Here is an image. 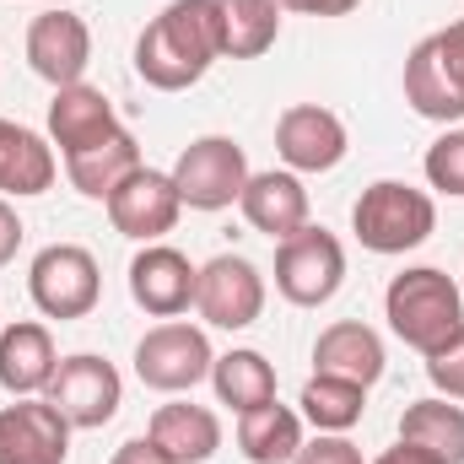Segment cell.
<instances>
[{
	"label": "cell",
	"instance_id": "6da1fadb",
	"mask_svg": "<svg viewBox=\"0 0 464 464\" xmlns=\"http://www.w3.org/2000/svg\"><path fill=\"white\" fill-rule=\"evenodd\" d=\"M222 60V11L217 0H173L135 38V76L157 92L195 87Z\"/></svg>",
	"mask_w": 464,
	"mask_h": 464
},
{
	"label": "cell",
	"instance_id": "7a4b0ae2",
	"mask_svg": "<svg viewBox=\"0 0 464 464\" xmlns=\"http://www.w3.org/2000/svg\"><path fill=\"white\" fill-rule=\"evenodd\" d=\"M383 319H389V330L411 351L432 356V351H443L464 330V292L454 286V276L438 270V265L400 270L389 281V292H383Z\"/></svg>",
	"mask_w": 464,
	"mask_h": 464
},
{
	"label": "cell",
	"instance_id": "3957f363",
	"mask_svg": "<svg viewBox=\"0 0 464 464\" xmlns=\"http://www.w3.org/2000/svg\"><path fill=\"white\" fill-rule=\"evenodd\" d=\"M351 232L362 248L372 254H411L438 232V206L427 189L400 184V179H378L362 189V200L351 206Z\"/></svg>",
	"mask_w": 464,
	"mask_h": 464
},
{
	"label": "cell",
	"instance_id": "277c9868",
	"mask_svg": "<svg viewBox=\"0 0 464 464\" xmlns=\"http://www.w3.org/2000/svg\"><path fill=\"white\" fill-rule=\"evenodd\" d=\"M405 103L432 124L464 119V22L421 38L405 60Z\"/></svg>",
	"mask_w": 464,
	"mask_h": 464
},
{
	"label": "cell",
	"instance_id": "5b68a950",
	"mask_svg": "<svg viewBox=\"0 0 464 464\" xmlns=\"http://www.w3.org/2000/svg\"><path fill=\"white\" fill-rule=\"evenodd\" d=\"M346 286V248L324 227H297L276 243V292L292 308H324Z\"/></svg>",
	"mask_w": 464,
	"mask_h": 464
},
{
	"label": "cell",
	"instance_id": "8992f818",
	"mask_svg": "<svg viewBox=\"0 0 464 464\" xmlns=\"http://www.w3.org/2000/svg\"><path fill=\"white\" fill-rule=\"evenodd\" d=\"M27 292L44 319H87L103 297V270L82 243H49L27 265Z\"/></svg>",
	"mask_w": 464,
	"mask_h": 464
},
{
	"label": "cell",
	"instance_id": "52a82bcc",
	"mask_svg": "<svg viewBox=\"0 0 464 464\" xmlns=\"http://www.w3.org/2000/svg\"><path fill=\"white\" fill-rule=\"evenodd\" d=\"M248 151L232 135H200L173 162V189L189 211H227L248 184Z\"/></svg>",
	"mask_w": 464,
	"mask_h": 464
},
{
	"label": "cell",
	"instance_id": "ba28073f",
	"mask_svg": "<svg viewBox=\"0 0 464 464\" xmlns=\"http://www.w3.org/2000/svg\"><path fill=\"white\" fill-rule=\"evenodd\" d=\"M44 400L82 432H98L119 416V400H124V378L109 356H92V351H76L54 367Z\"/></svg>",
	"mask_w": 464,
	"mask_h": 464
},
{
	"label": "cell",
	"instance_id": "9c48e42d",
	"mask_svg": "<svg viewBox=\"0 0 464 464\" xmlns=\"http://www.w3.org/2000/svg\"><path fill=\"white\" fill-rule=\"evenodd\" d=\"M211 362H217V351L206 341V330H195L184 319H168V324H157V330L140 335V346H135V378L146 389H157V394H184L200 378H211Z\"/></svg>",
	"mask_w": 464,
	"mask_h": 464
},
{
	"label": "cell",
	"instance_id": "30bf717a",
	"mask_svg": "<svg viewBox=\"0 0 464 464\" xmlns=\"http://www.w3.org/2000/svg\"><path fill=\"white\" fill-rule=\"evenodd\" d=\"M195 308L217 330H248L265 314V276H259V265L243 259V254H217L211 265H200Z\"/></svg>",
	"mask_w": 464,
	"mask_h": 464
},
{
	"label": "cell",
	"instance_id": "8fae6325",
	"mask_svg": "<svg viewBox=\"0 0 464 464\" xmlns=\"http://www.w3.org/2000/svg\"><path fill=\"white\" fill-rule=\"evenodd\" d=\"M103 206L119 237H135V243H162V232L179 227V211H184L173 173H157V168H135Z\"/></svg>",
	"mask_w": 464,
	"mask_h": 464
},
{
	"label": "cell",
	"instance_id": "7c38bea8",
	"mask_svg": "<svg viewBox=\"0 0 464 464\" xmlns=\"http://www.w3.org/2000/svg\"><path fill=\"white\" fill-rule=\"evenodd\" d=\"M27 65L49 87H76L92 65V27L82 11H38L27 27Z\"/></svg>",
	"mask_w": 464,
	"mask_h": 464
},
{
	"label": "cell",
	"instance_id": "4fadbf2b",
	"mask_svg": "<svg viewBox=\"0 0 464 464\" xmlns=\"http://www.w3.org/2000/svg\"><path fill=\"white\" fill-rule=\"evenodd\" d=\"M71 432L76 427L38 394L0 405V464H65Z\"/></svg>",
	"mask_w": 464,
	"mask_h": 464
},
{
	"label": "cell",
	"instance_id": "5bb4252c",
	"mask_svg": "<svg viewBox=\"0 0 464 464\" xmlns=\"http://www.w3.org/2000/svg\"><path fill=\"white\" fill-rule=\"evenodd\" d=\"M276 151H281V162L292 173H330V168L346 162L351 140L341 114H330L319 103H292L276 119Z\"/></svg>",
	"mask_w": 464,
	"mask_h": 464
},
{
	"label": "cell",
	"instance_id": "9a60e30c",
	"mask_svg": "<svg viewBox=\"0 0 464 464\" xmlns=\"http://www.w3.org/2000/svg\"><path fill=\"white\" fill-rule=\"evenodd\" d=\"M195 286H200V270L189 265V254L168 243H146L130 259V297L151 319H179L184 308H195Z\"/></svg>",
	"mask_w": 464,
	"mask_h": 464
},
{
	"label": "cell",
	"instance_id": "2e32d148",
	"mask_svg": "<svg viewBox=\"0 0 464 464\" xmlns=\"http://www.w3.org/2000/svg\"><path fill=\"white\" fill-rule=\"evenodd\" d=\"M119 130H124V124H119L114 103L103 98V87H87V82L54 87V103H49V140L60 146V157H76V151H87V146H103Z\"/></svg>",
	"mask_w": 464,
	"mask_h": 464
},
{
	"label": "cell",
	"instance_id": "e0dca14e",
	"mask_svg": "<svg viewBox=\"0 0 464 464\" xmlns=\"http://www.w3.org/2000/svg\"><path fill=\"white\" fill-rule=\"evenodd\" d=\"M248 227L265 232L270 243L292 237L297 227H308V189L292 168H270V173H248L243 195H237Z\"/></svg>",
	"mask_w": 464,
	"mask_h": 464
},
{
	"label": "cell",
	"instance_id": "ac0fdd59",
	"mask_svg": "<svg viewBox=\"0 0 464 464\" xmlns=\"http://www.w3.org/2000/svg\"><path fill=\"white\" fill-rule=\"evenodd\" d=\"M60 356H54V335L33 319H16L0 330V389L16 400H33L49 389Z\"/></svg>",
	"mask_w": 464,
	"mask_h": 464
},
{
	"label": "cell",
	"instance_id": "d6986e66",
	"mask_svg": "<svg viewBox=\"0 0 464 464\" xmlns=\"http://www.w3.org/2000/svg\"><path fill=\"white\" fill-rule=\"evenodd\" d=\"M383 362L389 356H383L378 330H367L362 319H341L314 341V372H324V378H346V383L372 389L383 378Z\"/></svg>",
	"mask_w": 464,
	"mask_h": 464
},
{
	"label": "cell",
	"instance_id": "ffe728a7",
	"mask_svg": "<svg viewBox=\"0 0 464 464\" xmlns=\"http://www.w3.org/2000/svg\"><path fill=\"white\" fill-rule=\"evenodd\" d=\"M146 438L168 454V464H206L222 449V421H217V411H206L195 400H173V405H157Z\"/></svg>",
	"mask_w": 464,
	"mask_h": 464
},
{
	"label": "cell",
	"instance_id": "44dd1931",
	"mask_svg": "<svg viewBox=\"0 0 464 464\" xmlns=\"http://www.w3.org/2000/svg\"><path fill=\"white\" fill-rule=\"evenodd\" d=\"M54 146L38 130L0 119V195H44L54 184Z\"/></svg>",
	"mask_w": 464,
	"mask_h": 464
},
{
	"label": "cell",
	"instance_id": "7402d4cb",
	"mask_svg": "<svg viewBox=\"0 0 464 464\" xmlns=\"http://www.w3.org/2000/svg\"><path fill=\"white\" fill-rule=\"evenodd\" d=\"M135 168H146V162H140V146H135L130 130L109 135L103 146H87V151L65 157V179H71L76 195H87V200H109Z\"/></svg>",
	"mask_w": 464,
	"mask_h": 464
},
{
	"label": "cell",
	"instance_id": "603a6c76",
	"mask_svg": "<svg viewBox=\"0 0 464 464\" xmlns=\"http://www.w3.org/2000/svg\"><path fill=\"white\" fill-rule=\"evenodd\" d=\"M303 449V416L286 411L281 400L237 416V454L248 464H292Z\"/></svg>",
	"mask_w": 464,
	"mask_h": 464
},
{
	"label": "cell",
	"instance_id": "cb8c5ba5",
	"mask_svg": "<svg viewBox=\"0 0 464 464\" xmlns=\"http://www.w3.org/2000/svg\"><path fill=\"white\" fill-rule=\"evenodd\" d=\"M400 438L421 443L427 454H438L443 464H464V405L459 400H443V394L411 400L405 416H400Z\"/></svg>",
	"mask_w": 464,
	"mask_h": 464
},
{
	"label": "cell",
	"instance_id": "d4e9b609",
	"mask_svg": "<svg viewBox=\"0 0 464 464\" xmlns=\"http://www.w3.org/2000/svg\"><path fill=\"white\" fill-rule=\"evenodd\" d=\"M211 383H217V400L232 405L237 416H248V411H259V405L276 400V367L248 346L217 356V362H211Z\"/></svg>",
	"mask_w": 464,
	"mask_h": 464
},
{
	"label": "cell",
	"instance_id": "484cf974",
	"mask_svg": "<svg viewBox=\"0 0 464 464\" xmlns=\"http://www.w3.org/2000/svg\"><path fill=\"white\" fill-rule=\"evenodd\" d=\"M222 11V60H259L281 38L276 0H217Z\"/></svg>",
	"mask_w": 464,
	"mask_h": 464
},
{
	"label": "cell",
	"instance_id": "4316f807",
	"mask_svg": "<svg viewBox=\"0 0 464 464\" xmlns=\"http://www.w3.org/2000/svg\"><path fill=\"white\" fill-rule=\"evenodd\" d=\"M303 411V421H314L319 432H351L356 421H362V411H367V389L362 383H346V378H324V372H314L308 383H303V400H297Z\"/></svg>",
	"mask_w": 464,
	"mask_h": 464
},
{
	"label": "cell",
	"instance_id": "83f0119b",
	"mask_svg": "<svg viewBox=\"0 0 464 464\" xmlns=\"http://www.w3.org/2000/svg\"><path fill=\"white\" fill-rule=\"evenodd\" d=\"M427 184L438 189V195H454L464 200V130H443L432 146H427Z\"/></svg>",
	"mask_w": 464,
	"mask_h": 464
},
{
	"label": "cell",
	"instance_id": "f1b7e54d",
	"mask_svg": "<svg viewBox=\"0 0 464 464\" xmlns=\"http://www.w3.org/2000/svg\"><path fill=\"white\" fill-rule=\"evenodd\" d=\"M427 378H432V389L443 400H464V330L443 351L427 356Z\"/></svg>",
	"mask_w": 464,
	"mask_h": 464
},
{
	"label": "cell",
	"instance_id": "f546056e",
	"mask_svg": "<svg viewBox=\"0 0 464 464\" xmlns=\"http://www.w3.org/2000/svg\"><path fill=\"white\" fill-rule=\"evenodd\" d=\"M292 464H367V459H362V449L351 443L346 432H319L314 443L297 449V459Z\"/></svg>",
	"mask_w": 464,
	"mask_h": 464
},
{
	"label": "cell",
	"instance_id": "4dcf8cb0",
	"mask_svg": "<svg viewBox=\"0 0 464 464\" xmlns=\"http://www.w3.org/2000/svg\"><path fill=\"white\" fill-rule=\"evenodd\" d=\"M281 11H297V16H351L362 0H276Z\"/></svg>",
	"mask_w": 464,
	"mask_h": 464
},
{
	"label": "cell",
	"instance_id": "1f68e13d",
	"mask_svg": "<svg viewBox=\"0 0 464 464\" xmlns=\"http://www.w3.org/2000/svg\"><path fill=\"white\" fill-rule=\"evenodd\" d=\"M22 217H16V211H11V206H5V200H0V265H11V259H16V248H22Z\"/></svg>",
	"mask_w": 464,
	"mask_h": 464
},
{
	"label": "cell",
	"instance_id": "d6a6232c",
	"mask_svg": "<svg viewBox=\"0 0 464 464\" xmlns=\"http://www.w3.org/2000/svg\"><path fill=\"white\" fill-rule=\"evenodd\" d=\"M109 464H168V454H162L151 438H130L124 449H114V459Z\"/></svg>",
	"mask_w": 464,
	"mask_h": 464
},
{
	"label": "cell",
	"instance_id": "836d02e7",
	"mask_svg": "<svg viewBox=\"0 0 464 464\" xmlns=\"http://www.w3.org/2000/svg\"><path fill=\"white\" fill-rule=\"evenodd\" d=\"M372 464H443V459H438V454H427L421 443H405V438H400L394 449H383Z\"/></svg>",
	"mask_w": 464,
	"mask_h": 464
}]
</instances>
